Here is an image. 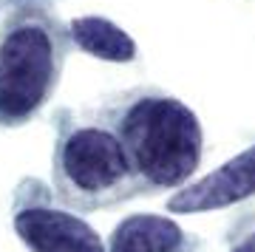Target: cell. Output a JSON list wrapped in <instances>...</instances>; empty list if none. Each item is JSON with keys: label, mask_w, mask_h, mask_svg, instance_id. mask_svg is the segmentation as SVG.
<instances>
[{"label": "cell", "mask_w": 255, "mask_h": 252, "mask_svg": "<svg viewBox=\"0 0 255 252\" xmlns=\"http://www.w3.org/2000/svg\"><path fill=\"white\" fill-rule=\"evenodd\" d=\"M97 122L122 142L147 196L184 184L201 162V122L167 91L142 85L114 94L97 108Z\"/></svg>", "instance_id": "obj_1"}, {"label": "cell", "mask_w": 255, "mask_h": 252, "mask_svg": "<svg viewBox=\"0 0 255 252\" xmlns=\"http://www.w3.org/2000/svg\"><path fill=\"white\" fill-rule=\"evenodd\" d=\"M0 127H20L54 97L74 43L54 0H0Z\"/></svg>", "instance_id": "obj_2"}, {"label": "cell", "mask_w": 255, "mask_h": 252, "mask_svg": "<svg viewBox=\"0 0 255 252\" xmlns=\"http://www.w3.org/2000/svg\"><path fill=\"white\" fill-rule=\"evenodd\" d=\"M54 127L51 181L60 204L74 213H97L147 196L122 142L102 122H80L68 111H57Z\"/></svg>", "instance_id": "obj_3"}, {"label": "cell", "mask_w": 255, "mask_h": 252, "mask_svg": "<svg viewBox=\"0 0 255 252\" xmlns=\"http://www.w3.org/2000/svg\"><path fill=\"white\" fill-rule=\"evenodd\" d=\"M11 224L31 252H105L100 233L60 204L40 179H23L17 184Z\"/></svg>", "instance_id": "obj_4"}, {"label": "cell", "mask_w": 255, "mask_h": 252, "mask_svg": "<svg viewBox=\"0 0 255 252\" xmlns=\"http://www.w3.org/2000/svg\"><path fill=\"white\" fill-rule=\"evenodd\" d=\"M255 198V144L224 162L219 170L207 173L204 179L182 187L170 201V213H204L221 210L238 201Z\"/></svg>", "instance_id": "obj_5"}, {"label": "cell", "mask_w": 255, "mask_h": 252, "mask_svg": "<svg viewBox=\"0 0 255 252\" xmlns=\"http://www.w3.org/2000/svg\"><path fill=\"white\" fill-rule=\"evenodd\" d=\"M108 252H201V241L164 216H128L111 233Z\"/></svg>", "instance_id": "obj_6"}, {"label": "cell", "mask_w": 255, "mask_h": 252, "mask_svg": "<svg viewBox=\"0 0 255 252\" xmlns=\"http://www.w3.org/2000/svg\"><path fill=\"white\" fill-rule=\"evenodd\" d=\"M74 48H80L85 54L108 60V63H130L136 57V43L108 17L100 14H85L74 17L68 23Z\"/></svg>", "instance_id": "obj_7"}, {"label": "cell", "mask_w": 255, "mask_h": 252, "mask_svg": "<svg viewBox=\"0 0 255 252\" xmlns=\"http://www.w3.org/2000/svg\"><path fill=\"white\" fill-rule=\"evenodd\" d=\"M230 252H255V221L250 224V230L241 235H233V247Z\"/></svg>", "instance_id": "obj_8"}]
</instances>
